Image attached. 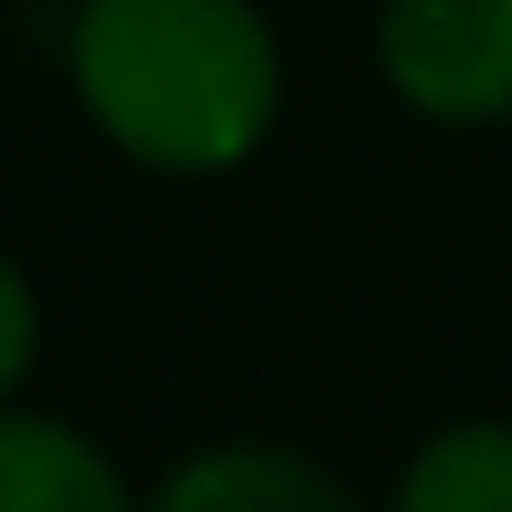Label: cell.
I'll return each instance as SVG.
<instances>
[{
  "label": "cell",
  "mask_w": 512,
  "mask_h": 512,
  "mask_svg": "<svg viewBox=\"0 0 512 512\" xmlns=\"http://www.w3.org/2000/svg\"><path fill=\"white\" fill-rule=\"evenodd\" d=\"M378 72L414 117L441 126L512 117V0H387Z\"/></svg>",
  "instance_id": "2"
},
{
  "label": "cell",
  "mask_w": 512,
  "mask_h": 512,
  "mask_svg": "<svg viewBox=\"0 0 512 512\" xmlns=\"http://www.w3.org/2000/svg\"><path fill=\"white\" fill-rule=\"evenodd\" d=\"M72 90L126 162L207 180L270 144L288 63L252 0H81Z\"/></svg>",
  "instance_id": "1"
},
{
  "label": "cell",
  "mask_w": 512,
  "mask_h": 512,
  "mask_svg": "<svg viewBox=\"0 0 512 512\" xmlns=\"http://www.w3.org/2000/svg\"><path fill=\"white\" fill-rule=\"evenodd\" d=\"M0 512H135V486L90 432L18 405L0 423Z\"/></svg>",
  "instance_id": "4"
},
{
  "label": "cell",
  "mask_w": 512,
  "mask_h": 512,
  "mask_svg": "<svg viewBox=\"0 0 512 512\" xmlns=\"http://www.w3.org/2000/svg\"><path fill=\"white\" fill-rule=\"evenodd\" d=\"M144 512H360L342 495L333 468H315L306 450H279V441H225V450H198L180 459Z\"/></svg>",
  "instance_id": "3"
},
{
  "label": "cell",
  "mask_w": 512,
  "mask_h": 512,
  "mask_svg": "<svg viewBox=\"0 0 512 512\" xmlns=\"http://www.w3.org/2000/svg\"><path fill=\"white\" fill-rule=\"evenodd\" d=\"M396 512H512V423L432 432L396 477Z\"/></svg>",
  "instance_id": "5"
},
{
  "label": "cell",
  "mask_w": 512,
  "mask_h": 512,
  "mask_svg": "<svg viewBox=\"0 0 512 512\" xmlns=\"http://www.w3.org/2000/svg\"><path fill=\"white\" fill-rule=\"evenodd\" d=\"M36 369V279L0 270V387H27Z\"/></svg>",
  "instance_id": "6"
}]
</instances>
